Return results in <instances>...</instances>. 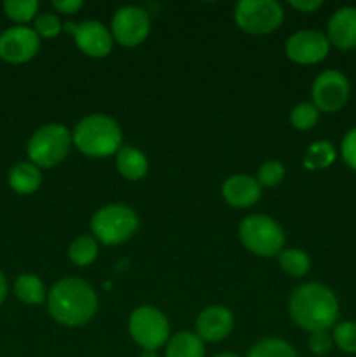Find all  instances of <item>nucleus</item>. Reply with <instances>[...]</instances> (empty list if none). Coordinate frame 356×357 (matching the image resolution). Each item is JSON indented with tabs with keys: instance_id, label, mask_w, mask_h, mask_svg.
Returning a JSON list of instances; mask_svg holds the SVG:
<instances>
[{
	"instance_id": "nucleus-26",
	"label": "nucleus",
	"mask_w": 356,
	"mask_h": 357,
	"mask_svg": "<svg viewBox=\"0 0 356 357\" xmlns=\"http://www.w3.org/2000/svg\"><path fill=\"white\" fill-rule=\"evenodd\" d=\"M318 119H320V110L314 107L313 103H300L292 110L290 121H292L293 128L299 131H309L316 126Z\"/></svg>"
},
{
	"instance_id": "nucleus-4",
	"label": "nucleus",
	"mask_w": 356,
	"mask_h": 357,
	"mask_svg": "<svg viewBox=\"0 0 356 357\" xmlns=\"http://www.w3.org/2000/svg\"><path fill=\"white\" fill-rule=\"evenodd\" d=\"M94 237L107 246L126 243L138 229V216L129 206L110 204L101 208L91 220Z\"/></svg>"
},
{
	"instance_id": "nucleus-32",
	"label": "nucleus",
	"mask_w": 356,
	"mask_h": 357,
	"mask_svg": "<svg viewBox=\"0 0 356 357\" xmlns=\"http://www.w3.org/2000/svg\"><path fill=\"white\" fill-rule=\"evenodd\" d=\"M52 7L58 9L61 14H73L82 7V2L80 0H54Z\"/></svg>"
},
{
	"instance_id": "nucleus-13",
	"label": "nucleus",
	"mask_w": 356,
	"mask_h": 357,
	"mask_svg": "<svg viewBox=\"0 0 356 357\" xmlns=\"http://www.w3.org/2000/svg\"><path fill=\"white\" fill-rule=\"evenodd\" d=\"M66 30L73 33L80 51L91 58H103L112 51L114 37L100 21H82L79 24L66 23Z\"/></svg>"
},
{
	"instance_id": "nucleus-35",
	"label": "nucleus",
	"mask_w": 356,
	"mask_h": 357,
	"mask_svg": "<svg viewBox=\"0 0 356 357\" xmlns=\"http://www.w3.org/2000/svg\"><path fill=\"white\" fill-rule=\"evenodd\" d=\"M142 357H157V356H156V351H143Z\"/></svg>"
},
{
	"instance_id": "nucleus-30",
	"label": "nucleus",
	"mask_w": 356,
	"mask_h": 357,
	"mask_svg": "<svg viewBox=\"0 0 356 357\" xmlns=\"http://www.w3.org/2000/svg\"><path fill=\"white\" fill-rule=\"evenodd\" d=\"M307 344H309V349L313 354L325 356L330 352L332 344H334V338H332V335L328 333V331H313V333L309 335Z\"/></svg>"
},
{
	"instance_id": "nucleus-27",
	"label": "nucleus",
	"mask_w": 356,
	"mask_h": 357,
	"mask_svg": "<svg viewBox=\"0 0 356 357\" xmlns=\"http://www.w3.org/2000/svg\"><path fill=\"white\" fill-rule=\"evenodd\" d=\"M334 344L337 345L341 351L348 352V354H356V323L355 321H344L339 323L334 328Z\"/></svg>"
},
{
	"instance_id": "nucleus-5",
	"label": "nucleus",
	"mask_w": 356,
	"mask_h": 357,
	"mask_svg": "<svg viewBox=\"0 0 356 357\" xmlns=\"http://www.w3.org/2000/svg\"><path fill=\"white\" fill-rule=\"evenodd\" d=\"M239 237L244 248L258 257H274L283 251L285 234L276 220L265 215H251L241 222Z\"/></svg>"
},
{
	"instance_id": "nucleus-15",
	"label": "nucleus",
	"mask_w": 356,
	"mask_h": 357,
	"mask_svg": "<svg viewBox=\"0 0 356 357\" xmlns=\"http://www.w3.org/2000/svg\"><path fill=\"white\" fill-rule=\"evenodd\" d=\"M327 38L342 51L356 47V7H342L332 14Z\"/></svg>"
},
{
	"instance_id": "nucleus-24",
	"label": "nucleus",
	"mask_w": 356,
	"mask_h": 357,
	"mask_svg": "<svg viewBox=\"0 0 356 357\" xmlns=\"http://www.w3.org/2000/svg\"><path fill=\"white\" fill-rule=\"evenodd\" d=\"M279 267L293 278H302L309 272L311 260L302 250H285L279 253Z\"/></svg>"
},
{
	"instance_id": "nucleus-19",
	"label": "nucleus",
	"mask_w": 356,
	"mask_h": 357,
	"mask_svg": "<svg viewBox=\"0 0 356 357\" xmlns=\"http://www.w3.org/2000/svg\"><path fill=\"white\" fill-rule=\"evenodd\" d=\"M166 357H205V342L191 331H180L168 344Z\"/></svg>"
},
{
	"instance_id": "nucleus-3",
	"label": "nucleus",
	"mask_w": 356,
	"mask_h": 357,
	"mask_svg": "<svg viewBox=\"0 0 356 357\" xmlns=\"http://www.w3.org/2000/svg\"><path fill=\"white\" fill-rule=\"evenodd\" d=\"M72 142L87 157H108L121 150L122 132L108 115H87L75 126Z\"/></svg>"
},
{
	"instance_id": "nucleus-12",
	"label": "nucleus",
	"mask_w": 356,
	"mask_h": 357,
	"mask_svg": "<svg viewBox=\"0 0 356 357\" xmlns=\"http://www.w3.org/2000/svg\"><path fill=\"white\" fill-rule=\"evenodd\" d=\"M286 56L299 65H314L327 58L330 42L318 30H300L286 40Z\"/></svg>"
},
{
	"instance_id": "nucleus-2",
	"label": "nucleus",
	"mask_w": 356,
	"mask_h": 357,
	"mask_svg": "<svg viewBox=\"0 0 356 357\" xmlns=\"http://www.w3.org/2000/svg\"><path fill=\"white\" fill-rule=\"evenodd\" d=\"M49 314L65 326H80L94 316L98 296L86 281L79 278L59 279L47 296Z\"/></svg>"
},
{
	"instance_id": "nucleus-7",
	"label": "nucleus",
	"mask_w": 356,
	"mask_h": 357,
	"mask_svg": "<svg viewBox=\"0 0 356 357\" xmlns=\"http://www.w3.org/2000/svg\"><path fill=\"white\" fill-rule=\"evenodd\" d=\"M281 3L274 0H241L234 9L237 26L251 35H265L278 30L283 23Z\"/></svg>"
},
{
	"instance_id": "nucleus-16",
	"label": "nucleus",
	"mask_w": 356,
	"mask_h": 357,
	"mask_svg": "<svg viewBox=\"0 0 356 357\" xmlns=\"http://www.w3.org/2000/svg\"><path fill=\"white\" fill-rule=\"evenodd\" d=\"M222 195L227 204L234 208H250L260 199V185L257 180L244 174H236L225 180Z\"/></svg>"
},
{
	"instance_id": "nucleus-22",
	"label": "nucleus",
	"mask_w": 356,
	"mask_h": 357,
	"mask_svg": "<svg viewBox=\"0 0 356 357\" xmlns=\"http://www.w3.org/2000/svg\"><path fill=\"white\" fill-rule=\"evenodd\" d=\"M246 357H297L295 349L279 338H265L250 349Z\"/></svg>"
},
{
	"instance_id": "nucleus-9",
	"label": "nucleus",
	"mask_w": 356,
	"mask_h": 357,
	"mask_svg": "<svg viewBox=\"0 0 356 357\" xmlns=\"http://www.w3.org/2000/svg\"><path fill=\"white\" fill-rule=\"evenodd\" d=\"M351 86L344 73L339 70H327L314 79L313 84V105L325 114H335L341 110L349 100Z\"/></svg>"
},
{
	"instance_id": "nucleus-6",
	"label": "nucleus",
	"mask_w": 356,
	"mask_h": 357,
	"mask_svg": "<svg viewBox=\"0 0 356 357\" xmlns=\"http://www.w3.org/2000/svg\"><path fill=\"white\" fill-rule=\"evenodd\" d=\"M70 136L68 129L61 124H45L34 132L28 142V157L37 167H52L68 155Z\"/></svg>"
},
{
	"instance_id": "nucleus-29",
	"label": "nucleus",
	"mask_w": 356,
	"mask_h": 357,
	"mask_svg": "<svg viewBox=\"0 0 356 357\" xmlns=\"http://www.w3.org/2000/svg\"><path fill=\"white\" fill-rule=\"evenodd\" d=\"M34 30L38 37L52 38L61 31V23H59L58 16H54L51 13H44L35 17Z\"/></svg>"
},
{
	"instance_id": "nucleus-10",
	"label": "nucleus",
	"mask_w": 356,
	"mask_h": 357,
	"mask_svg": "<svg viewBox=\"0 0 356 357\" xmlns=\"http://www.w3.org/2000/svg\"><path fill=\"white\" fill-rule=\"evenodd\" d=\"M150 33V16L138 6L122 7L112 20V37L124 47H136Z\"/></svg>"
},
{
	"instance_id": "nucleus-21",
	"label": "nucleus",
	"mask_w": 356,
	"mask_h": 357,
	"mask_svg": "<svg viewBox=\"0 0 356 357\" xmlns=\"http://www.w3.org/2000/svg\"><path fill=\"white\" fill-rule=\"evenodd\" d=\"M335 149L328 142H316L307 149L306 157H304V166L307 169H325L330 164H334Z\"/></svg>"
},
{
	"instance_id": "nucleus-34",
	"label": "nucleus",
	"mask_w": 356,
	"mask_h": 357,
	"mask_svg": "<svg viewBox=\"0 0 356 357\" xmlns=\"http://www.w3.org/2000/svg\"><path fill=\"white\" fill-rule=\"evenodd\" d=\"M6 295H7V281L6 278H3L2 272H0V305H2L3 300H6Z\"/></svg>"
},
{
	"instance_id": "nucleus-11",
	"label": "nucleus",
	"mask_w": 356,
	"mask_h": 357,
	"mask_svg": "<svg viewBox=\"0 0 356 357\" xmlns=\"http://www.w3.org/2000/svg\"><path fill=\"white\" fill-rule=\"evenodd\" d=\"M40 49V37L34 28L17 26L7 28L0 33V58L13 65H21L35 58Z\"/></svg>"
},
{
	"instance_id": "nucleus-33",
	"label": "nucleus",
	"mask_w": 356,
	"mask_h": 357,
	"mask_svg": "<svg viewBox=\"0 0 356 357\" xmlns=\"http://www.w3.org/2000/svg\"><path fill=\"white\" fill-rule=\"evenodd\" d=\"M290 6L302 13H313V10L320 9L321 0H290Z\"/></svg>"
},
{
	"instance_id": "nucleus-36",
	"label": "nucleus",
	"mask_w": 356,
	"mask_h": 357,
	"mask_svg": "<svg viewBox=\"0 0 356 357\" xmlns=\"http://www.w3.org/2000/svg\"><path fill=\"white\" fill-rule=\"evenodd\" d=\"M215 357H239V356L230 354V352H223V354H218V356H215Z\"/></svg>"
},
{
	"instance_id": "nucleus-18",
	"label": "nucleus",
	"mask_w": 356,
	"mask_h": 357,
	"mask_svg": "<svg viewBox=\"0 0 356 357\" xmlns=\"http://www.w3.org/2000/svg\"><path fill=\"white\" fill-rule=\"evenodd\" d=\"M117 169L126 180H142L149 171L147 157L133 146H121L117 152Z\"/></svg>"
},
{
	"instance_id": "nucleus-20",
	"label": "nucleus",
	"mask_w": 356,
	"mask_h": 357,
	"mask_svg": "<svg viewBox=\"0 0 356 357\" xmlns=\"http://www.w3.org/2000/svg\"><path fill=\"white\" fill-rule=\"evenodd\" d=\"M14 295L28 305H38L45 300V288L40 278L34 274H21L14 282Z\"/></svg>"
},
{
	"instance_id": "nucleus-25",
	"label": "nucleus",
	"mask_w": 356,
	"mask_h": 357,
	"mask_svg": "<svg viewBox=\"0 0 356 357\" xmlns=\"http://www.w3.org/2000/svg\"><path fill=\"white\" fill-rule=\"evenodd\" d=\"M3 10L7 17L14 23H28V21L37 17L38 2L37 0H6L3 2Z\"/></svg>"
},
{
	"instance_id": "nucleus-17",
	"label": "nucleus",
	"mask_w": 356,
	"mask_h": 357,
	"mask_svg": "<svg viewBox=\"0 0 356 357\" xmlns=\"http://www.w3.org/2000/svg\"><path fill=\"white\" fill-rule=\"evenodd\" d=\"M42 183V174L35 164L17 162L9 171V185L16 194H34Z\"/></svg>"
},
{
	"instance_id": "nucleus-1",
	"label": "nucleus",
	"mask_w": 356,
	"mask_h": 357,
	"mask_svg": "<svg viewBox=\"0 0 356 357\" xmlns=\"http://www.w3.org/2000/svg\"><path fill=\"white\" fill-rule=\"evenodd\" d=\"M288 310L297 326L306 331H327L339 317L335 293L320 282H307L292 293Z\"/></svg>"
},
{
	"instance_id": "nucleus-8",
	"label": "nucleus",
	"mask_w": 356,
	"mask_h": 357,
	"mask_svg": "<svg viewBox=\"0 0 356 357\" xmlns=\"http://www.w3.org/2000/svg\"><path fill=\"white\" fill-rule=\"evenodd\" d=\"M129 333L142 349L156 351L170 338V323L159 309L143 305L129 316Z\"/></svg>"
},
{
	"instance_id": "nucleus-28",
	"label": "nucleus",
	"mask_w": 356,
	"mask_h": 357,
	"mask_svg": "<svg viewBox=\"0 0 356 357\" xmlns=\"http://www.w3.org/2000/svg\"><path fill=\"white\" fill-rule=\"evenodd\" d=\"M285 178V167L278 160H269V162L262 164L258 169V185L260 187H276Z\"/></svg>"
},
{
	"instance_id": "nucleus-31",
	"label": "nucleus",
	"mask_w": 356,
	"mask_h": 357,
	"mask_svg": "<svg viewBox=\"0 0 356 357\" xmlns=\"http://www.w3.org/2000/svg\"><path fill=\"white\" fill-rule=\"evenodd\" d=\"M341 152H342V159H344V162L348 164L353 171H356V128L351 129V131L344 136Z\"/></svg>"
},
{
	"instance_id": "nucleus-14",
	"label": "nucleus",
	"mask_w": 356,
	"mask_h": 357,
	"mask_svg": "<svg viewBox=\"0 0 356 357\" xmlns=\"http://www.w3.org/2000/svg\"><path fill=\"white\" fill-rule=\"evenodd\" d=\"M195 326L202 342H220L232 331L234 316L225 307L212 305L199 314Z\"/></svg>"
},
{
	"instance_id": "nucleus-23",
	"label": "nucleus",
	"mask_w": 356,
	"mask_h": 357,
	"mask_svg": "<svg viewBox=\"0 0 356 357\" xmlns=\"http://www.w3.org/2000/svg\"><path fill=\"white\" fill-rule=\"evenodd\" d=\"M70 260L75 265L86 267V265L93 264L98 257V244L94 237L91 236H80L70 244Z\"/></svg>"
}]
</instances>
